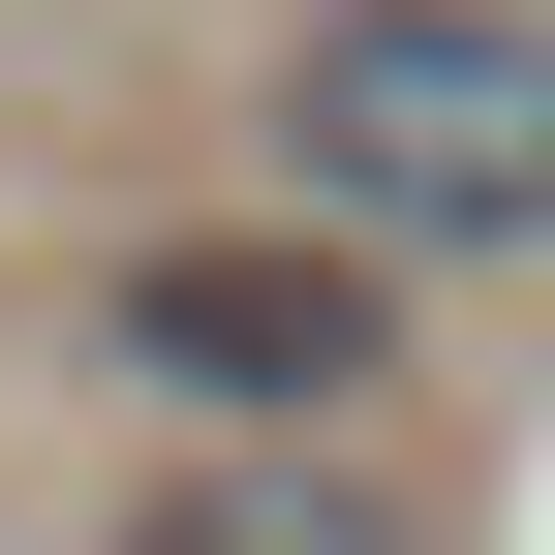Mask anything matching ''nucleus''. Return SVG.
Here are the masks:
<instances>
[{"mask_svg":"<svg viewBox=\"0 0 555 555\" xmlns=\"http://www.w3.org/2000/svg\"><path fill=\"white\" fill-rule=\"evenodd\" d=\"M278 185L339 247H555V31L525 0H339L278 62Z\"/></svg>","mask_w":555,"mask_h":555,"instance_id":"nucleus-1","label":"nucleus"},{"mask_svg":"<svg viewBox=\"0 0 555 555\" xmlns=\"http://www.w3.org/2000/svg\"><path fill=\"white\" fill-rule=\"evenodd\" d=\"M93 339L185 401V433H339V401H371V247H339V217H278V247H124Z\"/></svg>","mask_w":555,"mask_h":555,"instance_id":"nucleus-2","label":"nucleus"},{"mask_svg":"<svg viewBox=\"0 0 555 555\" xmlns=\"http://www.w3.org/2000/svg\"><path fill=\"white\" fill-rule=\"evenodd\" d=\"M124 555H401V494L309 463V433H247V463H185V494H124Z\"/></svg>","mask_w":555,"mask_h":555,"instance_id":"nucleus-3","label":"nucleus"}]
</instances>
